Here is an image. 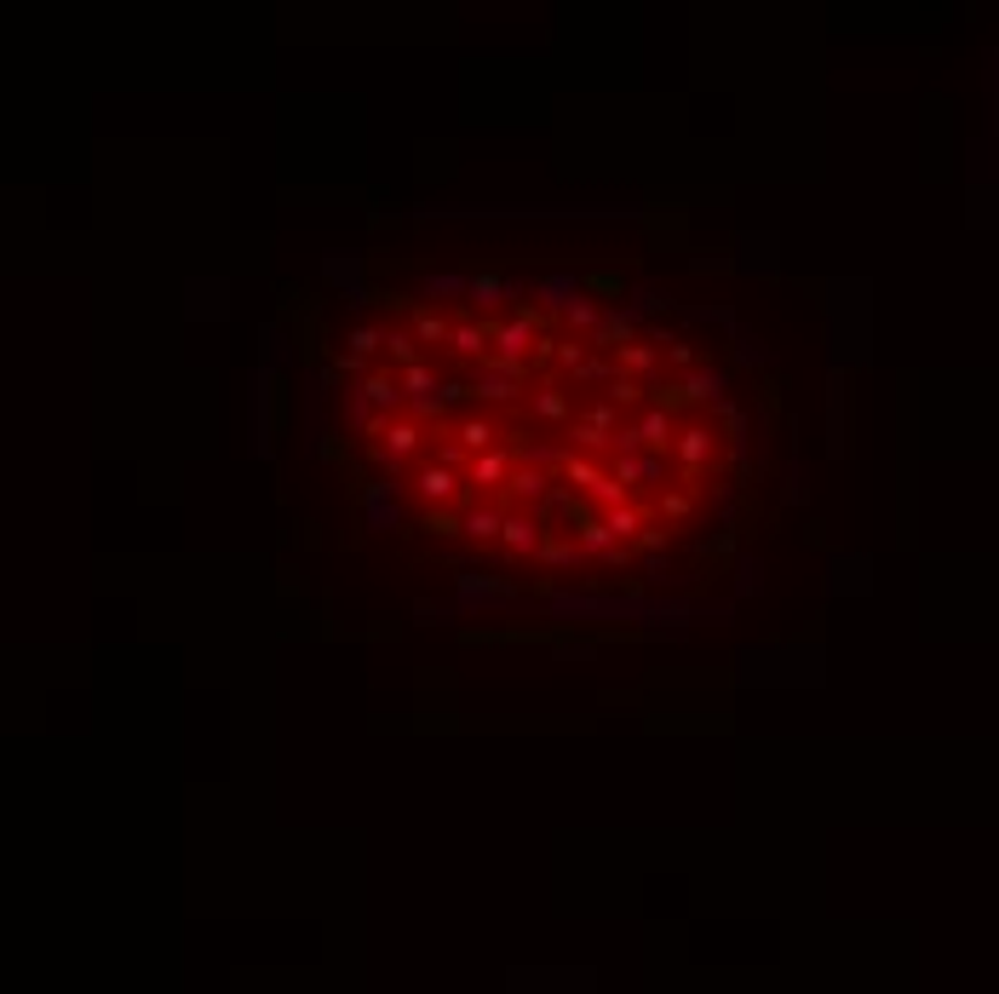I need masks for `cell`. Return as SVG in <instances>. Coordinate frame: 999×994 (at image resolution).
I'll return each mask as SVG.
<instances>
[{"label":"cell","instance_id":"cell-1","mask_svg":"<svg viewBox=\"0 0 999 994\" xmlns=\"http://www.w3.org/2000/svg\"><path fill=\"white\" fill-rule=\"evenodd\" d=\"M333 420L391 512L511 575L614 581L730 518L753 415L696 328L603 299L386 294L333 345Z\"/></svg>","mask_w":999,"mask_h":994}]
</instances>
